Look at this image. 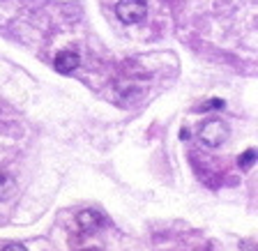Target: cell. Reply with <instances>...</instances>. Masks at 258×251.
<instances>
[{"label": "cell", "mask_w": 258, "mask_h": 251, "mask_svg": "<svg viewBox=\"0 0 258 251\" xmlns=\"http://www.w3.org/2000/svg\"><path fill=\"white\" fill-rule=\"evenodd\" d=\"M53 67L60 74H72V72L79 67V55H76L74 51H62V53L55 55Z\"/></svg>", "instance_id": "4"}, {"label": "cell", "mask_w": 258, "mask_h": 251, "mask_svg": "<svg viewBox=\"0 0 258 251\" xmlns=\"http://www.w3.org/2000/svg\"><path fill=\"white\" fill-rule=\"evenodd\" d=\"M3 251H28L26 244H19V242H12V244H7Z\"/></svg>", "instance_id": "8"}, {"label": "cell", "mask_w": 258, "mask_h": 251, "mask_svg": "<svg viewBox=\"0 0 258 251\" xmlns=\"http://www.w3.org/2000/svg\"><path fill=\"white\" fill-rule=\"evenodd\" d=\"M16 192V182L12 175H7V173H0V201H7V198H12Z\"/></svg>", "instance_id": "5"}, {"label": "cell", "mask_w": 258, "mask_h": 251, "mask_svg": "<svg viewBox=\"0 0 258 251\" xmlns=\"http://www.w3.org/2000/svg\"><path fill=\"white\" fill-rule=\"evenodd\" d=\"M115 14L122 23H139L148 14V5L145 0H120L115 5Z\"/></svg>", "instance_id": "1"}, {"label": "cell", "mask_w": 258, "mask_h": 251, "mask_svg": "<svg viewBox=\"0 0 258 251\" xmlns=\"http://www.w3.org/2000/svg\"><path fill=\"white\" fill-rule=\"evenodd\" d=\"M104 217L97 210H83V212H79V217H76V224H79V228L83 230V233H95V230H99L104 226Z\"/></svg>", "instance_id": "3"}, {"label": "cell", "mask_w": 258, "mask_h": 251, "mask_svg": "<svg viewBox=\"0 0 258 251\" xmlns=\"http://www.w3.org/2000/svg\"><path fill=\"white\" fill-rule=\"evenodd\" d=\"M226 136H228V127H226L221 120H208V122L201 127V141H203L205 145H210V148L221 145L226 141Z\"/></svg>", "instance_id": "2"}, {"label": "cell", "mask_w": 258, "mask_h": 251, "mask_svg": "<svg viewBox=\"0 0 258 251\" xmlns=\"http://www.w3.org/2000/svg\"><path fill=\"white\" fill-rule=\"evenodd\" d=\"M242 249H244V251H253V246L251 244H242Z\"/></svg>", "instance_id": "9"}, {"label": "cell", "mask_w": 258, "mask_h": 251, "mask_svg": "<svg viewBox=\"0 0 258 251\" xmlns=\"http://www.w3.org/2000/svg\"><path fill=\"white\" fill-rule=\"evenodd\" d=\"M224 106H226L224 99H210V102L203 106V111H208V108H224Z\"/></svg>", "instance_id": "7"}, {"label": "cell", "mask_w": 258, "mask_h": 251, "mask_svg": "<svg viewBox=\"0 0 258 251\" xmlns=\"http://www.w3.org/2000/svg\"><path fill=\"white\" fill-rule=\"evenodd\" d=\"M253 161H256V150L249 148L244 155H240V159H237V166H240L242 171H249V168L253 166Z\"/></svg>", "instance_id": "6"}]
</instances>
